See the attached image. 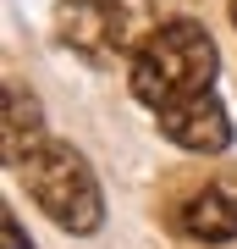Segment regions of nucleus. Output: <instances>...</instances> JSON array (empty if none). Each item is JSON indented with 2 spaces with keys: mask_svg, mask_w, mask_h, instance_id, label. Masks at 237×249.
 <instances>
[{
  "mask_svg": "<svg viewBox=\"0 0 237 249\" xmlns=\"http://www.w3.org/2000/svg\"><path fill=\"white\" fill-rule=\"evenodd\" d=\"M0 232H6V249H33V238H22V227H17V216H0Z\"/></svg>",
  "mask_w": 237,
  "mask_h": 249,
  "instance_id": "nucleus-7",
  "label": "nucleus"
},
{
  "mask_svg": "<svg viewBox=\"0 0 237 249\" xmlns=\"http://www.w3.org/2000/svg\"><path fill=\"white\" fill-rule=\"evenodd\" d=\"M17 172H22L28 194L44 205V216L61 232H78V238L99 232V222H105V194H99V183H94V166H88L72 144L44 139Z\"/></svg>",
  "mask_w": 237,
  "mask_h": 249,
  "instance_id": "nucleus-2",
  "label": "nucleus"
},
{
  "mask_svg": "<svg viewBox=\"0 0 237 249\" xmlns=\"http://www.w3.org/2000/svg\"><path fill=\"white\" fill-rule=\"evenodd\" d=\"M55 39L88 67H111L127 50V0H61Z\"/></svg>",
  "mask_w": 237,
  "mask_h": 249,
  "instance_id": "nucleus-3",
  "label": "nucleus"
},
{
  "mask_svg": "<svg viewBox=\"0 0 237 249\" xmlns=\"http://www.w3.org/2000/svg\"><path fill=\"white\" fill-rule=\"evenodd\" d=\"M226 11H232V28H237V0H226Z\"/></svg>",
  "mask_w": 237,
  "mask_h": 249,
  "instance_id": "nucleus-8",
  "label": "nucleus"
},
{
  "mask_svg": "<svg viewBox=\"0 0 237 249\" xmlns=\"http://www.w3.org/2000/svg\"><path fill=\"white\" fill-rule=\"evenodd\" d=\"M171 227L188 232V238H199V244H226V238H237V183L210 178V183L188 188V194L171 205Z\"/></svg>",
  "mask_w": 237,
  "mask_h": 249,
  "instance_id": "nucleus-5",
  "label": "nucleus"
},
{
  "mask_svg": "<svg viewBox=\"0 0 237 249\" xmlns=\"http://www.w3.org/2000/svg\"><path fill=\"white\" fill-rule=\"evenodd\" d=\"M215 72H221V55H215L210 28L193 22V17H171L132 50L127 83L138 94V106L166 111V106H176L188 94H204L215 83Z\"/></svg>",
  "mask_w": 237,
  "mask_h": 249,
  "instance_id": "nucleus-1",
  "label": "nucleus"
},
{
  "mask_svg": "<svg viewBox=\"0 0 237 249\" xmlns=\"http://www.w3.org/2000/svg\"><path fill=\"white\" fill-rule=\"evenodd\" d=\"M44 139H50V133H44V111H39V100L28 94L22 83H6V166L17 172Z\"/></svg>",
  "mask_w": 237,
  "mask_h": 249,
  "instance_id": "nucleus-6",
  "label": "nucleus"
},
{
  "mask_svg": "<svg viewBox=\"0 0 237 249\" xmlns=\"http://www.w3.org/2000/svg\"><path fill=\"white\" fill-rule=\"evenodd\" d=\"M155 122H160V133H166L176 150H193V155H221L232 144V116H226L215 89L188 94V100H176V106L155 111Z\"/></svg>",
  "mask_w": 237,
  "mask_h": 249,
  "instance_id": "nucleus-4",
  "label": "nucleus"
}]
</instances>
